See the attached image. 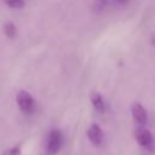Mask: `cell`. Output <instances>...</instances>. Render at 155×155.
Here are the masks:
<instances>
[{
	"label": "cell",
	"instance_id": "9",
	"mask_svg": "<svg viewBox=\"0 0 155 155\" xmlns=\"http://www.w3.org/2000/svg\"><path fill=\"white\" fill-rule=\"evenodd\" d=\"M2 155H21V149L18 147H15V148H11V149H7L2 153Z\"/></svg>",
	"mask_w": 155,
	"mask_h": 155
},
{
	"label": "cell",
	"instance_id": "5",
	"mask_svg": "<svg viewBox=\"0 0 155 155\" xmlns=\"http://www.w3.org/2000/svg\"><path fill=\"white\" fill-rule=\"evenodd\" d=\"M87 137H88V139L92 144L101 145L102 142H103V138H104V134H103V131H102L101 126L97 125V124H92L87 128Z\"/></svg>",
	"mask_w": 155,
	"mask_h": 155
},
{
	"label": "cell",
	"instance_id": "11",
	"mask_svg": "<svg viewBox=\"0 0 155 155\" xmlns=\"http://www.w3.org/2000/svg\"><path fill=\"white\" fill-rule=\"evenodd\" d=\"M151 44L155 45V34H153V36H151Z\"/></svg>",
	"mask_w": 155,
	"mask_h": 155
},
{
	"label": "cell",
	"instance_id": "1",
	"mask_svg": "<svg viewBox=\"0 0 155 155\" xmlns=\"http://www.w3.org/2000/svg\"><path fill=\"white\" fill-rule=\"evenodd\" d=\"M63 143V137L59 130H51L47 139H46V154L47 155H54L56 153H58V150L61 149Z\"/></svg>",
	"mask_w": 155,
	"mask_h": 155
},
{
	"label": "cell",
	"instance_id": "8",
	"mask_svg": "<svg viewBox=\"0 0 155 155\" xmlns=\"http://www.w3.org/2000/svg\"><path fill=\"white\" fill-rule=\"evenodd\" d=\"M7 6L13 7V8H19L24 5V0H4Z\"/></svg>",
	"mask_w": 155,
	"mask_h": 155
},
{
	"label": "cell",
	"instance_id": "7",
	"mask_svg": "<svg viewBox=\"0 0 155 155\" xmlns=\"http://www.w3.org/2000/svg\"><path fill=\"white\" fill-rule=\"evenodd\" d=\"M4 33L10 39H13L16 36V34H17V29H16V27H15V24L12 22H6L4 24Z\"/></svg>",
	"mask_w": 155,
	"mask_h": 155
},
{
	"label": "cell",
	"instance_id": "10",
	"mask_svg": "<svg viewBox=\"0 0 155 155\" xmlns=\"http://www.w3.org/2000/svg\"><path fill=\"white\" fill-rule=\"evenodd\" d=\"M119 4H126V2H128V0H116Z\"/></svg>",
	"mask_w": 155,
	"mask_h": 155
},
{
	"label": "cell",
	"instance_id": "3",
	"mask_svg": "<svg viewBox=\"0 0 155 155\" xmlns=\"http://www.w3.org/2000/svg\"><path fill=\"white\" fill-rule=\"evenodd\" d=\"M131 114H132V117L133 120L138 124V125H144L147 122V119H148V114H147V110L145 108L140 104V103H137L134 102L132 105H131Z\"/></svg>",
	"mask_w": 155,
	"mask_h": 155
},
{
	"label": "cell",
	"instance_id": "2",
	"mask_svg": "<svg viewBox=\"0 0 155 155\" xmlns=\"http://www.w3.org/2000/svg\"><path fill=\"white\" fill-rule=\"evenodd\" d=\"M17 104L19 107V109L24 113H30L34 109V99L30 96L29 92L27 91H19L17 93Z\"/></svg>",
	"mask_w": 155,
	"mask_h": 155
},
{
	"label": "cell",
	"instance_id": "6",
	"mask_svg": "<svg viewBox=\"0 0 155 155\" xmlns=\"http://www.w3.org/2000/svg\"><path fill=\"white\" fill-rule=\"evenodd\" d=\"M90 99H91L92 107L94 108L96 111L104 113V110H105V103H104V99H103V97H102V94L99 92L93 91L91 93V96H90Z\"/></svg>",
	"mask_w": 155,
	"mask_h": 155
},
{
	"label": "cell",
	"instance_id": "4",
	"mask_svg": "<svg viewBox=\"0 0 155 155\" xmlns=\"http://www.w3.org/2000/svg\"><path fill=\"white\" fill-rule=\"evenodd\" d=\"M136 139L144 148L150 149L153 147V134L149 130H147L144 127H138L136 130Z\"/></svg>",
	"mask_w": 155,
	"mask_h": 155
}]
</instances>
